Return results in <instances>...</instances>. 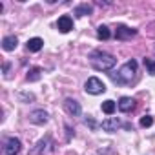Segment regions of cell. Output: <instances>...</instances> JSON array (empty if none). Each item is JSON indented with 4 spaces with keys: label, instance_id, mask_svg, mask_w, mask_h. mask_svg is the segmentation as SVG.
Returning a JSON list of instances; mask_svg holds the SVG:
<instances>
[{
    "label": "cell",
    "instance_id": "cell-4",
    "mask_svg": "<svg viewBox=\"0 0 155 155\" xmlns=\"http://www.w3.org/2000/svg\"><path fill=\"white\" fill-rule=\"evenodd\" d=\"M84 90L90 95H101V93L106 91V86H104V82L101 79H97V77H90L86 81V84H84Z\"/></svg>",
    "mask_w": 155,
    "mask_h": 155
},
{
    "label": "cell",
    "instance_id": "cell-3",
    "mask_svg": "<svg viewBox=\"0 0 155 155\" xmlns=\"http://www.w3.org/2000/svg\"><path fill=\"white\" fill-rule=\"evenodd\" d=\"M55 150V142H53V139L49 137V135H46L44 139H40L38 142H37V146L33 148V155H49L51 151Z\"/></svg>",
    "mask_w": 155,
    "mask_h": 155
},
{
    "label": "cell",
    "instance_id": "cell-9",
    "mask_svg": "<svg viewBox=\"0 0 155 155\" xmlns=\"http://www.w3.org/2000/svg\"><path fill=\"white\" fill-rule=\"evenodd\" d=\"M57 28H58L60 33H69L73 29V18L69 15H62L58 18V22H57Z\"/></svg>",
    "mask_w": 155,
    "mask_h": 155
},
{
    "label": "cell",
    "instance_id": "cell-17",
    "mask_svg": "<svg viewBox=\"0 0 155 155\" xmlns=\"http://www.w3.org/2000/svg\"><path fill=\"white\" fill-rule=\"evenodd\" d=\"M115 108H117V104H115L113 101H104V102H102V111H104L106 115H111V113L115 111Z\"/></svg>",
    "mask_w": 155,
    "mask_h": 155
},
{
    "label": "cell",
    "instance_id": "cell-2",
    "mask_svg": "<svg viewBox=\"0 0 155 155\" xmlns=\"http://www.w3.org/2000/svg\"><path fill=\"white\" fill-rule=\"evenodd\" d=\"M135 73H137V60H128L124 66H120V69L117 73H110L111 81L119 86H124V84H130L133 79H135Z\"/></svg>",
    "mask_w": 155,
    "mask_h": 155
},
{
    "label": "cell",
    "instance_id": "cell-15",
    "mask_svg": "<svg viewBox=\"0 0 155 155\" xmlns=\"http://www.w3.org/2000/svg\"><path fill=\"white\" fill-rule=\"evenodd\" d=\"M40 75H42V69L40 68H31L28 71V75H26V79H28V82H37L40 79Z\"/></svg>",
    "mask_w": 155,
    "mask_h": 155
},
{
    "label": "cell",
    "instance_id": "cell-14",
    "mask_svg": "<svg viewBox=\"0 0 155 155\" xmlns=\"http://www.w3.org/2000/svg\"><path fill=\"white\" fill-rule=\"evenodd\" d=\"M91 11H93V8H91L90 4H81V6L75 8L73 15H75V17H84V15H91Z\"/></svg>",
    "mask_w": 155,
    "mask_h": 155
},
{
    "label": "cell",
    "instance_id": "cell-23",
    "mask_svg": "<svg viewBox=\"0 0 155 155\" xmlns=\"http://www.w3.org/2000/svg\"><path fill=\"white\" fill-rule=\"evenodd\" d=\"M66 130H68V139H71V128L68 124H66Z\"/></svg>",
    "mask_w": 155,
    "mask_h": 155
},
{
    "label": "cell",
    "instance_id": "cell-6",
    "mask_svg": "<svg viewBox=\"0 0 155 155\" xmlns=\"http://www.w3.org/2000/svg\"><path fill=\"white\" fill-rule=\"evenodd\" d=\"M48 120H49V115H48V111H44V110H35V111L29 113V122H31V124L42 126V124H46Z\"/></svg>",
    "mask_w": 155,
    "mask_h": 155
},
{
    "label": "cell",
    "instance_id": "cell-8",
    "mask_svg": "<svg viewBox=\"0 0 155 155\" xmlns=\"http://www.w3.org/2000/svg\"><path fill=\"white\" fill-rule=\"evenodd\" d=\"M135 35H137V29L128 28V26H124V24L117 26V31H115L117 40H128V38H131V37H135Z\"/></svg>",
    "mask_w": 155,
    "mask_h": 155
},
{
    "label": "cell",
    "instance_id": "cell-10",
    "mask_svg": "<svg viewBox=\"0 0 155 155\" xmlns=\"http://www.w3.org/2000/svg\"><path fill=\"white\" fill-rule=\"evenodd\" d=\"M102 130L104 131H110V133H113V131H117L122 124H120V120L117 119V117H110V119H106V120H102Z\"/></svg>",
    "mask_w": 155,
    "mask_h": 155
},
{
    "label": "cell",
    "instance_id": "cell-21",
    "mask_svg": "<svg viewBox=\"0 0 155 155\" xmlns=\"http://www.w3.org/2000/svg\"><path fill=\"white\" fill-rule=\"evenodd\" d=\"M84 122H86V126H90L91 130H95V128H97V122H95V120H93L91 117H88V119H84Z\"/></svg>",
    "mask_w": 155,
    "mask_h": 155
},
{
    "label": "cell",
    "instance_id": "cell-1",
    "mask_svg": "<svg viewBox=\"0 0 155 155\" xmlns=\"http://www.w3.org/2000/svg\"><path fill=\"white\" fill-rule=\"evenodd\" d=\"M90 62L93 66V69L97 71H110L115 68L117 64V58L111 55V53H106L102 49H95L91 55H90Z\"/></svg>",
    "mask_w": 155,
    "mask_h": 155
},
{
    "label": "cell",
    "instance_id": "cell-12",
    "mask_svg": "<svg viewBox=\"0 0 155 155\" xmlns=\"http://www.w3.org/2000/svg\"><path fill=\"white\" fill-rule=\"evenodd\" d=\"M17 46H18V38H17L15 35H8V37L2 38V48H4V51H13Z\"/></svg>",
    "mask_w": 155,
    "mask_h": 155
},
{
    "label": "cell",
    "instance_id": "cell-7",
    "mask_svg": "<svg viewBox=\"0 0 155 155\" xmlns=\"http://www.w3.org/2000/svg\"><path fill=\"white\" fill-rule=\"evenodd\" d=\"M20 150H22V144H20V140H18L17 137L8 139V142H6V146H4V153H6V155H18Z\"/></svg>",
    "mask_w": 155,
    "mask_h": 155
},
{
    "label": "cell",
    "instance_id": "cell-13",
    "mask_svg": "<svg viewBox=\"0 0 155 155\" xmlns=\"http://www.w3.org/2000/svg\"><path fill=\"white\" fill-rule=\"evenodd\" d=\"M42 46H44V40H42V38H38V37H35V38H29V40H28V51H31V53L40 51V49H42Z\"/></svg>",
    "mask_w": 155,
    "mask_h": 155
},
{
    "label": "cell",
    "instance_id": "cell-18",
    "mask_svg": "<svg viewBox=\"0 0 155 155\" xmlns=\"http://www.w3.org/2000/svg\"><path fill=\"white\" fill-rule=\"evenodd\" d=\"M142 62H144V66H146L148 73H150L151 77H155V58H144Z\"/></svg>",
    "mask_w": 155,
    "mask_h": 155
},
{
    "label": "cell",
    "instance_id": "cell-22",
    "mask_svg": "<svg viewBox=\"0 0 155 155\" xmlns=\"http://www.w3.org/2000/svg\"><path fill=\"white\" fill-rule=\"evenodd\" d=\"M2 69H4V75H8V69H9V62H4Z\"/></svg>",
    "mask_w": 155,
    "mask_h": 155
},
{
    "label": "cell",
    "instance_id": "cell-11",
    "mask_svg": "<svg viewBox=\"0 0 155 155\" xmlns=\"http://www.w3.org/2000/svg\"><path fill=\"white\" fill-rule=\"evenodd\" d=\"M117 106H119V110L122 113H130L135 108V99H131V97H120V101H119Z\"/></svg>",
    "mask_w": 155,
    "mask_h": 155
},
{
    "label": "cell",
    "instance_id": "cell-16",
    "mask_svg": "<svg viewBox=\"0 0 155 155\" xmlns=\"http://www.w3.org/2000/svg\"><path fill=\"white\" fill-rule=\"evenodd\" d=\"M97 37H99V40H108V38L111 37V33H110V28L101 24V26L97 28Z\"/></svg>",
    "mask_w": 155,
    "mask_h": 155
},
{
    "label": "cell",
    "instance_id": "cell-20",
    "mask_svg": "<svg viewBox=\"0 0 155 155\" xmlns=\"http://www.w3.org/2000/svg\"><path fill=\"white\" fill-rule=\"evenodd\" d=\"M18 97H20L22 101H26V102L35 101V95H33V93H18Z\"/></svg>",
    "mask_w": 155,
    "mask_h": 155
},
{
    "label": "cell",
    "instance_id": "cell-19",
    "mask_svg": "<svg viewBox=\"0 0 155 155\" xmlns=\"http://www.w3.org/2000/svg\"><path fill=\"white\" fill-rule=\"evenodd\" d=\"M153 124V117H150V115H144L142 119H140V126L142 128H150Z\"/></svg>",
    "mask_w": 155,
    "mask_h": 155
},
{
    "label": "cell",
    "instance_id": "cell-5",
    "mask_svg": "<svg viewBox=\"0 0 155 155\" xmlns=\"http://www.w3.org/2000/svg\"><path fill=\"white\" fill-rule=\"evenodd\" d=\"M64 110H66V111H68V115H71V117H79V115L82 113L81 104L77 102L75 99H71V97H68V99L64 101Z\"/></svg>",
    "mask_w": 155,
    "mask_h": 155
}]
</instances>
